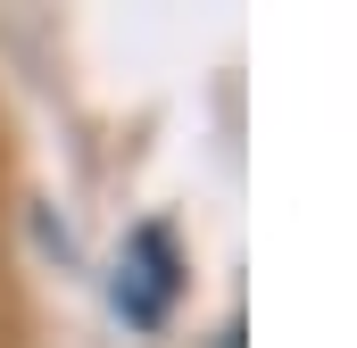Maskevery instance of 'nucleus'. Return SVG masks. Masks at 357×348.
<instances>
[{
	"label": "nucleus",
	"instance_id": "nucleus-1",
	"mask_svg": "<svg viewBox=\"0 0 357 348\" xmlns=\"http://www.w3.org/2000/svg\"><path fill=\"white\" fill-rule=\"evenodd\" d=\"M167 299H175V249H167V232L150 224V232H133V241H125V265H116V307H125L133 324H158V315H167Z\"/></svg>",
	"mask_w": 357,
	"mask_h": 348
}]
</instances>
